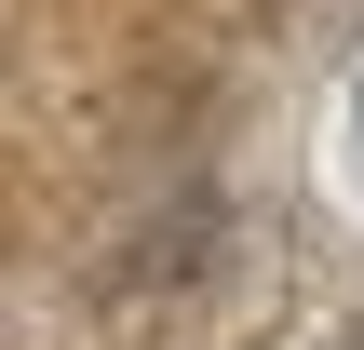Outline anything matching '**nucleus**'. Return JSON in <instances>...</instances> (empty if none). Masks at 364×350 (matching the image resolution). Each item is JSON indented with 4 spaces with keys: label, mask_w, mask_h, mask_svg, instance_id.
Returning a JSON list of instances; mask_svg holds the SVG:
<instances>
[{
    "label": "nucleus",
    "mask_w": 364,
    "mask_h": 350,
    "mask_svg": "<svg viewBox=\"0 0 364 350\" xmlns=\"http://www.w3.org/2000/svg\"><path fill=\"white\" fill-rule=\"evenodd\" d=\"M351 108H364V94H351Z\"/></svg>",
    "instance_id": "1"
}]
</instances>
